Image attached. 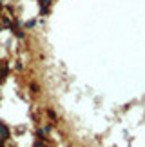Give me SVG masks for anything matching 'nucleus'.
I'll return each mask as SVG.
<instances>
[{"label":"nucleus","mask_w":145,"mask_h":147,"mask_svg":"<svg viewBox=\"0 0 145 147\" xmlns=\"http://www.w3.org/2000/svg\"><path fill=\"white\" fill-rule=\"evenodd\" d=\"M11 127L5 123L4 120H0V145H5L11 140Z\"/></svg>","instance_id":"1"},{"label":"nucleus","mask_w":145,"mask_h":147,"mask_svg":"<svg viewBox=\"0 0 145 147\" xmlns=\"http://www.w3.org/2000/svg\"><path fill=\"white\" fill-rule=\"evenodd\" d=\"M47 116H49V120H51V122H56V120H58V115H56V111H54V109H51V107L47 109Z\"/></svg>","instance_id":"2"},{"label":"nucleus","mask_w":145,"mask_h":147,"mask_svg":"<svg viewBox=\"0 0 145 147\" xmlns=\"http://www.w3.org/2000/svg\"><path fill=\"white\" fill-rule=\"evenodd\" d=\"M35 24H36V20H27L26 22V27H27V29H31V27H35Z\"/></svg>","instance_id":"3"},{"label":"nucleus","mask_w":145,"mask_h":147,"mask_svg":"<svg viewBox=\"0 0 145 147\" xmlns=\"http://www.w3.org/2000/svg\"><path fill=\"white\" fill-rule=\"evenodd\" d=\"M38 89H40V87H38L36 84H31V91H33V93H38Z\"/></svg>","instance_id":"4"},{"label":"nucleus","mask_w":145,"mask_h":147,"mask_svg":"<svg viewBox=\"0 0 145 147\" xmlns=\"http://www.w3.org/2000/svg\"><path fill=\"white\" fill-rule=\"evenodd\" d=\"M0 147H5V145H0Z\"/></svg>","instance_id":"5"},{"label":"nucleus","mask_w":145,"mask_h":147,"mask_svg":"<svg viewBox=\"0 0 145 147\" xmlns=\"http://www.w3.org/2000/svg\"><path fill=\"white\" fill-rule=\"evenodd\" d=\"M0 67H2V65H0Z\"/></svg>","instance_id":"6"}]
</instances>
